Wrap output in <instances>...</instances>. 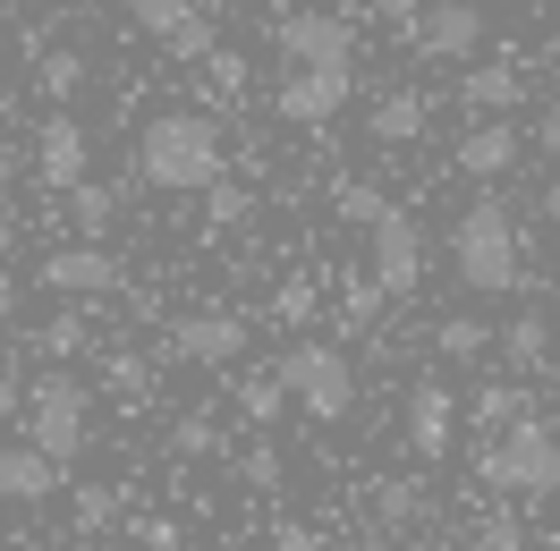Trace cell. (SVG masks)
Listing matches in <instances>:
<instances>
[{"instance_id":"6da1fadb","label":"cell","mask_w":560,"mask_h":551,"mask_svg":"<svg viewBox=\"0 0 560 551\" xmlns=\"http://www.w3.org/2000/svg\"><path fill=\"white\" fill-rule=\"evenodd\" d=\"M137 178L162 196H205L212 178H230V137L212 110H153L137 128Z\"/></svg>"},{"instance_id":"7a4b0ae2","label":"cell","mask_w":560,"mask_h":551,"mask_svg":"<svg viewBox=\"0 0 560 551\" xmlns=\"http://www.w3.org/2000/svg\"><path fill=\"white\" fill-rule=\"evenodd\" d=\"M451 272L458 289H476V297H510L526 289V230L510 196H476V204L451 221Z\"/></svg>"},{"instance_id":"3957f363","label":"cell","mask_w":560,"mask_h":551,"mask_svg":"<svg viewBox=\"0 0 560 551\" xmlns=\"http://www.w3.org/2000/svg\"><path fill=\"white\" fill-rule=\"evenodd\" d=\"M18 415H26V442H35L43 458H60V467H77L85 442H94V390H85L69 365H51V374L26 382Z\"/></svg>"},{"instance_id":"277c9868","label":"cell","mask_w":560,"mask_h":551,"mask_svg":"<svg viewBox=\"0 0 560 551\" xmlns=\"http://www.w3.org/2000/svg\"><path fill=\"white\" fill-rule=\"evenodd\" d=\"M476 476H485V492L552 501V492H560V442L544 433V424H535V415H518V424L485 433V449H476Z\"/></svg>"},{"instance_id":"5b68a950","label":"cell","mask_w":560,"mask_h":551,"mask_svg":"<svg viewBox=\"0 0 560 551\" xmlns=\"http://www.w3.org/2000/svg\"><path fill=\"white\" fill-rule=\"evenodd\" d=\"M272 374H280V390H289V408H306L315 424H340V415L357 408V365L331 340H289L272 356Z\"/></svg>"},{"instance_id":"8992f818","label":"cell","mask_w":560,"mask_h":551,"mask_svg":"<svg viewBox=\"0 0 560 551\" xmlns=\"http://www.w3.org/2000/svg\"><path fill=\"white\" fill-rule=\"evenodd\" d=\"M35 289H51V297L85 306V297H110V289H128V272H119V255H110L103 238H77V246H51V255L35 263Z\"/></svg>"},{"instance_id":"52a82bcc","label":"cell","mask_w":560,"mask_h":551,"mask_svg":"<svg viewBox=\"0 0 560 551\" xmlns=\"http://www.w3.org/2000/svg\"><path fill=\"white\" fill-rule=\"evenodd\" d=\"M357 103V69H289L272 85V119L280 128H331Z\"/></svg>"},{"instance_id":"ba28073f","label":"cell","mask_w":560,"mask_h":551,"mask_svg":"<svg viewBox=\"0 0 560 551\" xmlns=\"http://www.w3.org/2000/svg\"><path fill=\"white\" fill-rule=\"evenodd\" d=\"M280 60L289 69H357L349 9H298V17H280Z\"/></svg>"},{"instance_id":"9c48e42d","label":"cell","mask_w":560,"mask_h":551,"mask_svg":"<svg viewBox=\"0 0 560 551\" xmlns=\"http://www.w3.org/2000/svg\"><path fill=\"white\" fill-rule=\"evenodd\" d=\"M85 162H94V137H85V119H77L69 103H51V119L35 128V144H26V171H35V187H77L85 178Z\"/></svg>"},{"instance_id":"30bf717a","label":"cell","mask_w":560,"mask_h":551,"mask_svg":"<svg viewBox=\"0 0 560 551\" xmlns=\"http://www.w3.org/2000/svg\"><path fill=\"white\" fill-rule=\"evenodd\" d=\"M365 238H374V289H383V297H417V280H424V230H417V212L390 204Z\"/></svg>"},{"instance_id":"8fae6325","label":"cell","mask_w":560,"mask_h":551,"mask_svg":"<svg viewBox=\"0 0 560 551\" xmlns=\"http://www.w3.org/2000/svg\"><path fill=\"white\" fill-rule=\"evenodd\" d=\"M162 356H171V365H238L246 356V314H178Z\"/></svg>"},{"instance_id":"7c38bea8","label":"cell","mask_w":560,"mask_h":551,"mask_svg":"<svg viewBox=\"0 0 560 551\" xmlns=\"http://www.w3.org/2000/svg\"><path fill=\"white\" fill-rule=\"evenodd\" d=\"M424 60H476L485 51V9L476 0H442V9H417V26H408Z\"/></svg>"},{"instance_id":"4fadbf2b","label":"cell","mask_w":560,"mask_h":551,"mask_svg":"<svg viewBox=\"0 0 560 551\" xmlns=\"http://www.w3.org/2000/svg\"><path fill=\"white\" fill-rule=\"evenodd\" d=\"M60 458H43L35 442H0V509H35V501H51L60 492Z\"/></svg>"},{"instance_id":"5bb4252c","label":"cell","mask_w":560,"mask_h":551,"mask_svg":"<svg viewBox=\"0 0 560 551\" xmlns=\"http://www.w3.org/2000/svg\"><path fill=\"white\" fill-rule=\"evenodd\" d=\"M518 153H526L518 119H476V128L458 137V153H451V162H458L467 178H485V187H492V178H510V171H518Z\"/></svg>"},{"instance_id":"9a60e30c","label":"cell","mask_w":560,"mask_h":551,"mask_svg":"<svg viewBox=\"0 0 560 551\" xmlns=\"http://www.w3.org/2000/svg\"><path fill=\"white\" fill-rule=\"evenodd\" d=\"M458 103L476 110V119H518V103H526V77L510 69V60H467V77L451 85Z\"/></svg>"},{"instance_id":"2e32d148","label":"cell","mask_w":560,"mask_h":551,"mask_svg":"<svg viewBox=\"0 0 560 551\" xmlns=\"http://www.w3.org/2000/svg\"><path fill=\"white\" fill-rule=\"evenodd\" d=\"M451 442H458L451 382H417V390H408V449H417V458H442Z\"/></svg>"},{"instance_id":"e0dca14e","label":"cell","mask_w":560,"mask_h":551,"mask_svg":"<svg viewBox=\"0 0 560 551\" xmlns=\"http://www.w3.org/2000/svg\"><path fill=\"white\" fill-rule=\"evenodd\" d=\"M365 128H374V144H417L433 128V94L424 85H390V94H374Z\"/></svg>"},{"instance_id":"ac0fdd59","label":"cell","mask_w":560,"mask_h":551,"mask_svg":"<svg viewBox=\"0 0 560 551\" xmlns=\"http://www.w3.org/2000/svg\"><path fill=\"white\" fill-rule=\"evenodd\" d=\"M492 348L510 356V374H544V365H552V323H544V314H510V323L492 331Z\"/></svg>"},{"instance_id":"d6986e66","label":"cell","mask_w":560,"mask_h":551,"mask_svg":"<svg viewBox=\"0 0 560 551\" xmlns=\"http://www.w3.org/2000/svg\"><path fill=\"white\" fill-rule=\"evenodd\" d=\"M60 212H69L77 238H103L110 221H119V187H94V178H77V187H60Z\"/></svg>"},{"instance_id":"ffe728a7","label":"cell","mask_w":560,"mask_h":551,"mask_svg":"<svg viewBox=\"0 0 560 551\" xmlns=\"http://www.w3.org/2000/svg\"><path fill=\"white\" fill-rule=\"evenodd\" d=\"M196 69H205V103H221V110H238V103H246V85H255L246 51H230V43H212Z\"/></svg>"},{"instance_id":"44dd1931","label":"cell","mask_w":560,"mask_h":551,"mask_svg":"<svg viewBox=\"0 0 560 551\" xmlns=\"http://www.w3.org/2000/svg\"><path fill=\"white\" fill-rule=\"evenodd\" d=\"M365 509H374V526H408V517H424V483L417 476H374Z\"/></svg>"},{"instance_id":"7402d4cb","label":"cell","mask_w":560,"mask_h":551,"mask_svg":"<svg viewBox=\"0 0 560 551\" xmlns=\"http://www.w3.org/2000/svg\"><path fill=\"white\" fill-rule=\"evenodd\" d=\"M331 212H340V221H349V230H374V221H383V212H390V196H383V187H374V178H331Z\"/></svg>"},{"instance_id":"603a6c76","label":"cell","mask_w":560,"mask_h":551,"mask_svg":"<svg viewBox=\"0 0 560 551\" xmlns=\"http://www.w3.org/2000/svg\"><path fill=\"white\" fill-rule=\"evenodd\" d=\"M85 77H94V69H85V51H43V60H35V94H43V103H77Z\"/></svg>"},{"instance_id":"cb8c5ba5","label":"cell","mask_w":560,"mask_h":551,"mask_svg":"<svg viewBox=\"0 0 560 551\" xmlns=\"http://www.w3.org/2000/svg\"><path fill=\"white\" fill-rule=\"evenodd\" d=\"M238 415L246 424H280V415H289V390H280L272 365H264V374H238Z\"/></svg>"},{"instance_id":"d4e9b609","label":"cell","mask_w":560,"mask_h":551,"mask_svg":"<svg viewBox=\"0 0 560 551\" xmlns=\"http://www.w3.org/2000/svg\"><path fill=\"white\" fill-rule=\"evenodd\" d=\"M492 348V323H476V314H442V323H433V356H458V365H467V356H485Z\"/></svg>"},{"instance_id":"484cf974","label":"cell","mask_w":560,"mask_h":551,"mask_svg":"<svg viewBox=\"0 0 560 551\" xmlns=\"http://www.w3.org/2000/svg\"><path fill=\"white\" fill-rule=\"evenodd\" d=\"M467 415H476L485 433H501V424H518V415H535V408H526V390H518V382H485V390L467 399Z\"/></svg>"},{"instance_id":"4316f807","label":"cell","mask_w":560,"mask_h":551,"mask_svg":"<svg viewBox=\"0 0 560 551\" xmlns=\"http://www.w3.org/2000/svg\"><path fill=\"white\" fill-rule=\"evenodd\" d=\"M85 340H94V331H85V314L69 306V314H51V323H35V340H26V348H35V356H51V365H69Z\"/></svg>"},{"instance_id":"83f0119b","label":"cell","mask_w":560,"mask_h":551,"mask_svg":"<svg viewBox=\"0 0 560 551\" xmlns=\"http://www.w3.org/2000/svg\"><path fill=\"white\" fill-rule=\"evenodd\" d=\"M315 306H323L315 272H289V280L272 289V323H289V331H298V323H315Z\"/></svg>"},{"instance_id":"f1b7e54d","label":"cell","mask_w":560,"mask_h":551,"mask_svg":"<svg viewBox=\"0 0 560 551\" xmlns=\"http://www.w3.org/2000/svg\"><path fill=\"white\" fill-rule=\"evenodd\" d=\"M246 221H255V196L230 187V178H212L205 187V230H246Z\"/></svg>"},{"instance_id":"f546056e","label":"cell","mask_w":560,"mask_h":551,"mask_svg":"<svg viewBox=\"0 0 560 551\" xmlns=\"http://www.w3.org/2000/svg\"><path fill=\"white\" fill-rule=\"evenodd\" d=\"M212 43H221V26H212L205 9H187V17H178L171 35H162V51H171V60H205Z\"/></svg>"},{"instance_id":"4dcf8cb0","label":"cell","mask_w":560,"mask_h":551,"mask_svg":"<svg viewBox=\"0 0 560 551\" xmlns=\"http://www.w3.org/2000/svg\"><path fill=\"white\" fill-rule=\"evenodd\" d=\"M103 390H110V399H144V390H153V365L119 348V356H103Z\"/></svg>"},{"instance_id":"1f68e13d","label":"cell","mask_w":560,"mask_h":551,"mask_svg":"<svg viewBox=\"0 0 560 551\" xmlns=\"http://www.w3.org/2000/svg\"><path fill=\"white\" fill-rule=\"evenodd\" d=\"M383 306H390V297H383V289H374V272L340 289V323H349V331H374V314H383Z\"/></svg>"},{"instance_id":"d6a6232c","label":"cell","mask_w":560,"mask_h":551,"mask_svg":"<svg viewBox=\"0 0 560 551\" xmlns=\"http://www.w3.org/2000/svg\"><path fill=\"white\" fill-rule=\"evenodd\" d=\"M110 9H128L144 35H171V26L187 17V9H196V0H110Z\"/></svg>"},{"instance_id":"836d02e7","label":"cell","mask_w":560,"mask_h":551,"mask_svg":"<svg viewBox=\"0 0 560 551\" xmlns=\"http://www.w3.org/2000/svg\"><path fill=\"white\" fill-rule=\"evenodd\" d=\"M171 449H178V458H212V449H221L212 415H178V424H171Z\"/></svg>"},{"instance_id":"e575fe53","label":"cell","mask_w":560,"mask_h":551,"mask_svg":"<svg viewBox=\"0 0 560 551\" xmlns=\"http://www.w3.org/2000/svg\"><path fill=\"white\" fill-rule=\"evenodd\" d=\"M110 517H119V492H103V483H85V492H77V526H85V535H103Z\"/></svg>"},{"instance_id":"d590c367","label":"cell","mask_w":560,"mask_h":551,"mask_svg":"<svg viewBox=\"0 0 560 551\" xmlns=\"http://www.w3.org/2000/svg\"><path fill=\"white\" fill-rule=\"evenodd\" d=\"M238 476L255 483V492H280V458H272V449H246V458H238Z\"/></svg>"},{"instance_id":"8d00e7d4","label":"cell","mask_w":560,"mask_h":551,"mask_svg":"<svg viewBox=\"0 0 560 551\" xmlns=\"http://www.w3.org/2000/svg\"><path fill=\"white\" fill-rule=\"evenodd\" d=\"M476 551H518V517H485V526H476Z\"/></svg>"},{"instance_id":"74e56055","label":"cell","mask_w":560,"mask_h":551,"mask_svg":"<svg viewBox=\"0 0 560 551\" xmlns=\"http://www.w3.org/2000/svg\"><path fill=\"white\" fill-rule=\"evenodd\" d=\"M417 9H424V0H374V17H383L390 35H408V26H417Z\"/></svg>"},{"instance_id":"f35d334b","label":"cell","mask_w":560,"mask_h":551,"mask_svg":"<svg viewBox=\"0 0 560 551\" xmlns=\"http://www.w3.org/2000/svg\"><path fill=\"white\" fill-rule=\"evenodd\" d=\"M18 399H26V374H18V365H9V356H0V424H9V415H18Z\"/></svg>"},{"instance_id":"ab89813d","label":"cell","mask_w":560,"mask_h":551,"mask_svg":"<svg viewBox=\"0 0 560 551\" xmlns=\"http://www.w3.org/2000/svg\"><path fill=\"white\" fill-rule=\"evenodd\" d=\"M535 144H544V153H552V162H560V94H552V103H544V119H535Z\"/></svg>"},{"instance_id":"60d3db41","label":"cell","mask_w":560,"mask_h":551,"mask_svg":"<svg viewBox=\"0 0 560 551\" xmlns=\"http://www.w3.org/2000/svg\"><path fill=\"white\" fill-rule=\"evenodd\" d=\"M230 162H238V171H272V144H264V137H238V153H230Z\"/></svg>"},{"instance_id":"b9f144b4","label":"cell","mask_w":560,"mask_h":551,"mask_svg":"<svg viewBox=\"0 0 560 551\" xmlns=\"http://www.w3.org/2000/svg\"><path fill=\"white\" fill-rule=\"evenodd\" d=\"M272 551H323V543L306 535V526H280V535H272Z\"/></svg>"},{"instance_id":"7bdbcfd3","label":"cell","mask_w":560,"mask_h":551,"mask_svg":"<svg viewBox=\"0 0 560 551\" xmlns=\"http://www.w3.org/2000/svg\"><path fill=\"white\" fill-rule=\"evenodd\" d=\"M9 323H18V280L0 272V331H9Z\"/></svg>"},{"instance_id":"ee69618b","label":"cell","mask_w":560,"mask_h":551,"mask_svg":"<svg viewBox=\"0 0 560 551\" xmlns=\"http://www.w3.org/2000/svg\"><path fill=\"white\" fill-rule=\"evenodd\" d=\"M18 171H26V162H18V153H9V144H0V196H9V187H18Z\"/></svg>"},{"instance_id":"f6af8a7d","label":"cell","mask_w":560,"mask_h":551,"mask_svg":"<svg viewBox=\"0 0 560 551\" xmlns=\"http://www.w3.org/2000/svg\"><path fill=\"white\" fill-rule=\"evenodd\" d=\"M544 221H552V230H560V178H552V187H544Z\"/></svg>"},{"instance_id":"bcb514c9","label":"cell","mask_w":560,"mask_h":551,"mask_svg":"<svg viewBox=\"0 0 560 551\" xmlns=\"http://www.w3.org/2000/svg\"><path fill=\"white\" fill-rule=\"evenodd\" d=\"M9 246H18V221H9V212H0V263H9Z\"/></svg>"},{"instance_id":"7dc6e473","label":"cell","mask_w":560,"mask_h":551,"mask_svg":"<svg viewBox=\"0 0 560 551\" xmlns=\"http://www.w3.org/2000/svg\"><path fill=\"white\" fill-rule=\"evenodd\" d=\"M357 551H399V543H383V535H365V543H357Z\"/></svg>"},{"instance_id":"c3c4849f","label":"cell","mask_w":560,"mask_h":551,"mask_svg":"<svg viewBox=\"0 0 560 551\" xmlns=\"http://www.w3.org/2000/svg\"><path fill=\"white\" fill-rule=\"evenodd\" d=\"M178 551H238V543H178Z\"/></svg>"},{"instance_id":"681fc988","label":"cell","mask_w":560,"mask_h":551,"mask_svg":"<svg viewBox=\"0 0 560 551\" xmlns=\"http://www.w3.org/2000/svg\"><path fill=\"white\" fill-rule=\"evenodd\" d=\"M340 9H349V17H357V9H374V0H340Z\"/></svg>"}]
</instances>
